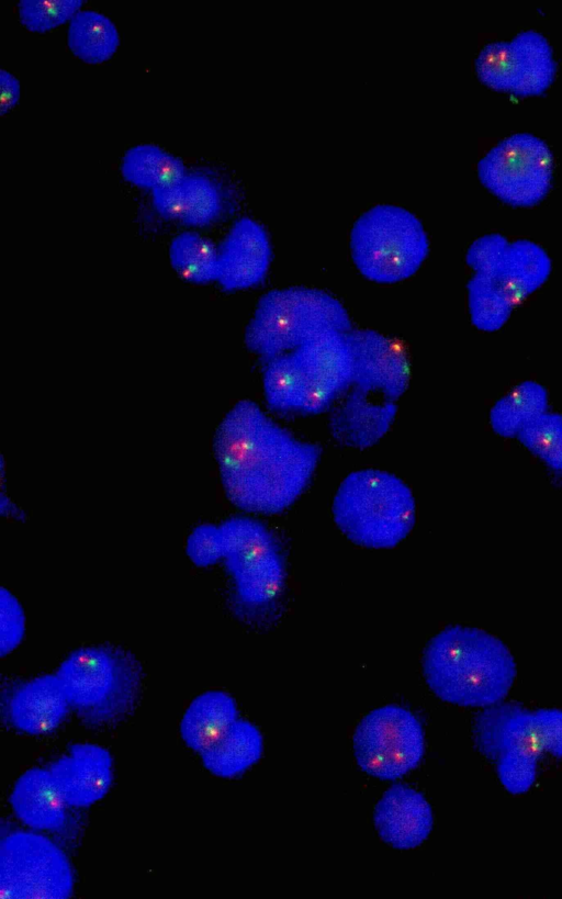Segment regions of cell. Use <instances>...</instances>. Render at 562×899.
Wrapping results in <instances>:
<instances>
[{
	"label": "cell",
	"instance_id": "obj_1",
	"mask_svg": "<svg viewBox=\"0 0 562 899\" xmlns=\"http://www.w3.org/2000/svg\"><path fill=\"white\" fill-rule=\"evenodd\" d=\"M213 450L228 501L261 515L293 505L311 483L322 454L318 445L295 438L250 400L226 413Z\"/></svg>",
	"mask_w": 562,
	"mask_h": 899
},
{
	"label": "cell",
	"instance_id": "obj_2",
	"mask_svg": "<svg viewBox=\"0 0 562 899\" xmlns=\"http://www.w3.org/2000/svg\"><path fill=\"white\" fill-rule=\"evenodd\" d=\"M423 673L429 688L443 701L464 707H487L510 690L515 659L497 637L473 627L451 626L427 643Z\"/></svg>",
	"mask_w": 562,
	"mask_h": 899
},
{
	"label": "cell",
	"instance_id": "obj_3",
	"mask_svg": "<svg viewBox=\"0 0 562 899\" xmlns=\"http://www.w3.org/2000/svg\"><path fill=\"white\" fill-rule=\"evenodd\" d=\"M331 512L341 533L369 549L394 548L416 520L411 488L396 475L378 469L348 474L334 496Z\"/></svg>",
	"mask_w": 562,
	"mask_h": 899
},
{
	"label": "cell",
	"instance_id": "obj_4",
	"mask_svg": "<svg viewBox=\"0 0 562 899\" xmlns=\"http://www.w3.org/2000/svg\"><path fill=\"white\" fill-rule=\"evenodd\" d=\"M351 329L344 305L329 293L305 286L276 289L257 303L245 344L265 359L295 351L319 334Z\"/></svg>",
	"mask_w": 562,
	"mask_h": 899
},
{
	"label": "cell",
	"instance_id": "obj_5",
	"mask_svg": "<svg viewBox=\"0 0 562 899\" xmlns=\"http://www.w3.org/2000/svg\"><path fill=\"white\" fill-rule=\"evenodd\" d=\"M349 245L358 271L382 284L411 278L429 252L420 220L405 207L385 203L370 207L356 220Z\"/></svg>",
	"mask_w": 562,
	"mask_h": 899
},
{
	"label": "cell",
	"instance_id": "obj_6",
	"mask_svg": "<svg viewBox=\"0 0 562 899\" xmlns=\"http://www.w3.org/2000/svg\"><path fill=\"white\" fill-rule=\"evenodd\" d=\"M56 675L69 706L92 724L112 722L128 712L140 683L135 661L123 652L104 647L74 651L63 661Z\"/></svg>",
	"mask_w": 562,
	"mask_h": 899
},
{
	"label": "cell",
	"instance_id": "obj_7",
	"mask_svg": "<svg viewBox=\"0 0 562 899\" xmlns=\"http://www.w3.org/2000/svg\"><path fill=\"white\" fill-rule=\"evenodd\" d=\"M72 888L70 863L52 840L26 831H16L2 839V899H66L71 895Z\"/></svg>",
	"mask_w": 562,
	"mask_h": 899
},
{
	"label": "cell",
	"instance_id": "obj_8",
	"mask_svg": "<svg viewBox=\"0 0 562 899\" xmlns=\"http://www.w3.org/2000/svg\"><path fill=\"white\" fill-rule=\"evenodd\" d=\"M224 561L239 598L261 606L276 599L283 589L285 565L273 533L259 520L232 517L220 525Z\"/></svg>",
	"mask_w": 562,
	"mask_h": 899
},
{
	"label": "cell",
	"instance_id": "obj_9",
	"mask_svg": "<svg viewBox=\"0 0 562 899\" xmlns=\"http://www.w3.org/2000/svg\"><path fill=\"white\" fill-rule=\"evenodd\" d=\"M552 172L550 148L529 133H516L504 138L477 164L482 184L514 206L539 203L550 189Z\"/></svg>",
	"mask_w": 562,
	"mask_h": 899
},
{
	"label": "cell",
	"instance_id": "obj_10",
	"mask_svg": "<svg viewBox=\"0 0 562 899\" xmlns=\"http://www.w3.org/2000/svg\"><path fill=\"white\" fill-rule=\"evenodd\" d=\"M424 749L420 722L411 711L395 705L369 712L353 735L358 765L381 779H396L415 768Z\"/></svg>",
	"mask_w": 562,
	"mask_h": 899
},
{
	"label": "cell",
	"instance_id": "obj_11",
	"mask_svg": "<svg viewBox=\"0 0 562 899\" xmlns=\"http://www.w3.org/2000/svg\"><path fill=\"white\" fill-rule=\"evenodd\" d=\"M475 71L492 89L527 97L541 94L550 87L557 64L548 40L528 30L509 42L485 45L475 59Z\"/></svg>",
	"mask_w": 562,
	"mask_h": 899
},
{
	"label": "cell",
	"instance_id": "obj_12",
	"mask_svg": "<svg viewBox=\"0 0 562 899\" xmlns=\"http://www.w3.org/2000/svg\"><path fill=\"white\" fill-rule=\"evenodd\" d=\"M346 336L353 357V385L380 392L387 401L400 398L411 381V360L398 339L372 329H350Z\"/></svg>",
	"mask_w": 562,
	"mask_h": 899
},
{
	"label": "cell",
	"instance_id": "obj_13",
	"mask_svg": "<svg viewBox=\"0 0 562 899\" xmlns=\"http://www.w3.org/2000/svg\"><path fill=\"white\" fill-rule=\"evenodd\" d=\"M269 236L261 224L250 217L234 223L218 248L220 285L227 291L258 285L271 262Z\"/></svg>",
	"mask_w": 562,
	"mask_h": 899
},
{
	"label": "cell",
	"instance_id": "obj_14",
	"mask_svg": "<svg viewBox=\"0 0 562 899\" xmlns=\"http://www.w3.org/2000/svg\"><path fill=\"white\" fill-rule=\"evenodd\" d=\"M474 739L481 753L496 761L508 753L538 760L544 751L535 712L515 703L487 706L475 720Z\"/></svg>",
	"mask_w": 562,
	"mask_h": 899
},
{
	"label": "cell",
	"instance_id": "obj_15",
	"mask_svg": "<svg viewBox=\"0 0 562 899\" xmlns=\"http://www.w3.org/2000/svg\"><path fill=\"white\" fill-rule=\"evenodd\" d=\"M68 806L87 807L102 799L112 784V757L98 744L80 743L70 748L49 766Z\"/></svg>",
	"mask_w": 562,
	"mask_h": 899
},
{
	"label": "cell",
	"instance_id": "obj_16",
	"mask_svg": "<svg viewBox=\"0 0 562 899\" xmlns=\"http://www.w3.org/2000/svg\"><path fill=\"white\" fill-rule=\"evenodd\" d=\"M380 838L395 849L420 845L432 828V812L425 797L415 789L396 784L389 788L374 810Z\"/></svg>",
	"mask_w": 562,
	"mask_h": 899
},
{
	"label": "cell",
	"instance_id": "obj_17",
	"mask_svg": "<svg viewBox=\"0 0 562 899\" xmlns=\"http://www.w3.org/2000/svg\"><path fill=\"white\" fill-rule=\"evenodd\" d=\"M369 393L353 387L329 417V431L340 445L366 449L378 443L393 425L397 405L393 401L375 403Z\"/></svg>",
	"mask_w": 562,
	"mask_h": 899
},
{
	"label": "cell",
	"instance_id": "obj_18",
	"mask_svg": "<svg viewBox=\"0 0 562 899\" xmlns=\"http://www.w3.org/2000/svg\"><path fill=\"white\" fill-rule=\"evenodd\" d=\"M69 707L58 676L44 675L14 690L9 701V718L20 731L44 734L60 724Z\"/></svg>",
	"mask_w": 562,
	"mask_h": 899
},
{
	"label": "cell",
	"instance_id": "obj_19",
	"mask_svg": "<svg viewBox=\"0 0 562 899\" xmlns=\"http://www.w3.org/2000/svg\"><path fill=\"white\" fill-rule=\"evenodd\" d=\"M10 804L15 816L34 830L56 831L66 822L68 805L49 768L23 773L14 784Z\"/></svg>",
	"mask_w": 562,
	"mask_h": 899
},
{
	"label": "cell",
	"instance_id": "obj_20",
	"mask_svg": "<svg viewBox=\"0 0 562 899\" xmlns=\"http://www.w3.org/2000/svg\"><path fill=\"white\" fill-rule=\"evenodd\" d=\"M552 260L547 250L530 239L509 241L495 281L514 305L524 303L550 278Z\"/></svg>",
	"mask_w": 562,
	"mask_h": 899
},
{
	"label": "cell",
	"instance_id": "obj_21",
	"mask_svg": "<svg viewBox=\"0 0 562 899\" xmlns=\"http://www.w3.org/2000/svg\"><path fill=\"white\" fill-rule=\"evenodd\" d=\"M294 352L308 377L329 384L338 393L353 384V357L346 331L319 334Z\"/></svg>",
	"mask_w": 562,
	"mask_h": 899
},
{
	"label": "cell",
	"instance_id": "obj_22",
	"mask_svg": "<svg viewBox=\"0 0 562 899\" xmlns=\"http://www.w3.org/2000/svg\"><path fill=\"white\" fill-rule=\"evenodd\" d=\"M236 720L235 700L222 690H209L190 704L181 720L180 733L189 748L201 753Z\"/></svg>",
	"mask_w": 562,
	"mask_h": 899
},
{
	"label": "cell",
	"instance_id": "obj_23",
	"mask_svg": "<svg viewBox=\"0 0 562 899\" xmlns=\"http://www.w3.org/2000/svg\"><path fill=\"white\" fill-rule=\"evenodd\" d=\"M261 753L259 730L249 721L237 719L218 740L201 752V757L214 775L233 777L255 764Z\"/></svg>",
	"mask_w": 562,
	"mask_h": 899
},
{
	"label": "cell",
	"instance_id": "obj_24",
	"mask_svg": "<svg viewBox=\"0 0 562 899\" xmlns=\"http://www.w3.org/2000/svg\"><path fill=\"white\" fill-rule=\"evenodd\" d=\"M549 411V393L539 382L526 380L516 384L491 407L492 430L504 438H516L531 420Z\"/></svg>",
	"mask_w": 562,
	"mask_h": 899
},
{
	"label": "cell",
	"instance_id": "obj_25",
	"mask_svg": "<svg viewBox=\"0 0 562 899\" xmlns=\"http://www.w3.org/2000/svg\"><path fill=\"white\" fill-rule=\"evenodd\" d=\"M123 178L148 190L179 184L187 170L182 160L153 144H140L128 149L121 165Z\"/></svg>",
	"mask_w": 562,
	"mask_h": 899
},
{
	"label": "cell",
	"instance_id": "obj_26",
	"mask_svg": "<svg viewBox=\"0 0 562 899\" xmlns=\"http://www.w3.org/2000/svg\"><path fill=\"white\" fill-rule=\"evenodd\" d=\"M67 44L76 57L87 64L98 65L115 54L120 35L115 24L104 14L80 10L69 22Z\"/></svg>",
	"mask_w": 562,
	"mask_h": 899
},
{
	"label": "cell",
	"instance_id": "obj_27",
	"mask_svg": "<svg viewBox=\"0 0 562 899\" xmlns=\"http://www.w3.org/2000/svg\"><path fill=\"white\" fill-rule=\"evenodd\" d=\"M307 378L294 351L268 359L263 370L268 406L277 412L296 411Z\"/></svg>",
	"mask_w": 562,
	"mask_h": 899
},
{
	"label": "cell",
	"instance_id": "obj_28",
	"mask_svg": "<svg viewBox=\"0 0 562 899\" xmlns=\"http://www.w3.org/2000/svg\"><path fill=\"white\" fill-rule=\"evenodd\" d=\"M169 258L177 273L187 281L200 284L217 281L218 249L198 233L177 235L170 244Z\"/></svg>",
	"mask_w": 562,
	"mask_h": 899
},
{
	"label": "cell",
	"instance_id": "obj_29",
	"mask_svg": "<svg viewBox=\"0 0 562 899\" xmlns=\"http://www.w3.org/2000/svg\"><path fill=\"white\" fill-rule=\"evenodd\" d=\"M469 316L484 333H495L509 321L514 305L493 278L473 274L467 284Z\"/></svg>",
	"mask_w": 562,
	"mask_h": 899
},
{
	"label": "cell",
	"instance_id": "obj_30",
	"mask_svg": "<svg viewBox=\"0 0 562 899\" xmlns=\"http://www.w3.org/2000/svg\"><path fill=\"white\" fill-rule=\"evenodd\" d=\"M181 186L186 198L182 224L200 227L217 218L223 201L217 186L210 178L199 173H188Z\"/></svg>",
	"mask_w": 562,
	"mask_h": 899
},
{
	"label": "cell",
	"instance_id": "obj_31",
	"mask_svg": "<svg viewBox=\"0 0 562 899\" xmlns=\"http://www.w3.org/2000/svg\"><path fill=\"white\" fill-rule=\"evenodd\" d=\"M82 5V0H21L18 14L29 31L44 33L70 21Z\"/></svg>",
	"mask_w": 562,
	"mask_h": 899
},
{
	"label": "cell",
	"instance_id": "obj_32",
	"mask_svg": "<svg viewBox=\"0 0 562 899\" xmlns=\"http://www.w3.org/2000/svg\"><path fill=\"white\" fill-rule=\"evenodd\" d=\"M508 244L509 240L502 234L483 235L469 246L465 262L473 270V274L495 279Z\"/></svg>",
	"mask_w": 562,
	"mask_h": 899
},
{
	"label": "cell",
	"instance_id": "obj_33",
	"mask_svg": "<svg viewBox=\"0 0 562 899\" xmlns=\"http://www.w3.org/2000/svg\"><path fill=\"white\" fill-rule=\"evenodd\" d=\"M186 551L191 562L206 568L224 559V543L220 526L201 524L187 539Z\"/></svg>",
	"mask_w": 562,
	"mask_h": 899
},
{
	"label": "cell",
	"instance_id": "obj_34",
	"mask_svg": "<svg viewBox=\"0 0 562 899\" xmlns=\"http://www.w3.org/2000/svg\"><path fill=\"white\" fill-rule=\"evenodd\" d=\"M25 615L18 598L7 588L0 589V655L5 656L22 641Z\"/></svg>",
	"mask_w": 562,
	"mask_h": 899
},
{
	"label": "cell",
	"instance_id": "obj_35",
	"mask_svg": "<svg viewBox=\"0 0 562 899\" xmlns=\"http://www.w3.org/2000/svg\"><path fill=\"white\" fill-rule=\"evenodd\" d=\"M501 783L510 794H524L532 786L537 775V758L508 753L497 760Z\"/></svg>",
	"mask_w": 562,
	"mask_h": 899
},
{
	"label": "cell",
	"instance_id": "obj_36",
	"mask_svg": "<svg viewBox=\"0 0 562 899\" xmlns=\"http://www.w3.org/2000/svg\"><path fill=\"white\" fill-rule=\"evenodd\" d=\"M338 394L329 384L308 377L296 411L304 415L324 413L331 406Z\"/></svg>",
	"mask_w": 562,
	"mask_h": 899
},
{
	"label": "cell",
	"instance_id": "obj_37",
	"mask_svg": "<svg viewBox=\"0 0 562 899\" xmlns=\"http://www.w3.org/2000/svg\"><path fill=\"white\" fill-rule=\"evenodd\" d=\"M535 718L544 751L562 757V710L540 709L535 712Z\"/></svg>",
	"mask_w": 562,
	"mask_h": 899
},
{
	"label": "cell",
	"instance_id": "obj_38",
	"mask_svg": "<svg viewBox=\"0 0 562 899\" xmlns=\"http://www.w3.org/2000/svg\"><path fill=\"white\" fill-rule=\"evenodd\" d=\"M153 204L157 213L166 220L181 222L186 211V198L181 183L156 189Z\"/></svg>",
	"mask_w": 562,
	"mask_h": 899
},
{
	"label": "cell",
	"instance_id": "obj_39",
	"mask_svg": "<svg viewBox=\"0 0 562 899\" xmlns=\"http://www.w3.org/2000/svg\"><path fill=\"white\" fill-rule=\"evenodd\" d=\"M20 99V82L9 71L0 69V114L5 115Z\"/></svg>",
	"mask_w": 562,
	"mask_h": 899
},
{
	"label": "cell",
	"instance_id": "obj_40",
	"mask_svg": "<svg viewBox=\"0 0 562 899\" xmlns=\"http://www.w3.org/2000/svg\"><path fill=\"white\" fill-rule=\"evenodd\" d=\"M553 472L562 475V428L539 457Z\"/></svg>",
	"mask_w": 562,
	"mask_h": 899
}]
</instances>
